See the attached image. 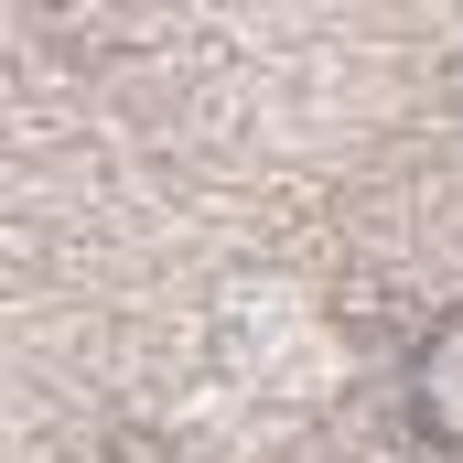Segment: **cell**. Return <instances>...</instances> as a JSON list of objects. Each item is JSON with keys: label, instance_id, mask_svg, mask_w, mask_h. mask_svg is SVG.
<instances>
[{"label": "cell", "instance_id": "1", "mask_svg": "<svg viewBox=\"0 0 463 463\" xmlns=\"http://www.w3.org/2000/svg\"><path fill=\"white\" fill-rule=\"evenodd\" d=\"M335 366H345V345H335V324H324L302 291L259 280V291L227 302V377L248 399H324Z\"/></svg>", "mask_w": 463, "mask_h": 463}]
</instances>
